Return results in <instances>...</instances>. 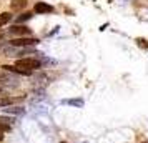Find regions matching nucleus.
<instances>
[{
	"mask_svg": "<svg viewBox=\"0 0 148 143\" xmlns=\"http://www.w3.org/2000/svg\"><path fill=\"white\" fill-rule=\"evenodd\" d=\"M15 65H17V67H20V68H25V70H28V72L38 70V68L42 67V63L37 60V58H18Z\"/></svg>",
	"mask_w": 148,
	"mask_h": 143,
	"instance_id": "obj_1",
	"label": "nucleus"
},
{
	"mask_svg": "<svg viewBox=\"0 0 148 143\" xmlns=\"http://www.w3.org/2000/svg\"><path fill=\"white\" fill-rule=\"evenodd\" d=\"M10 43H12V47H32V45H37V43H38V38H34V37H22V38H14Z\"/></svg>",
	"mask_w": 148,
	"mask_h": 143,
	"instance_id": "obj_2",
	"label": "nucleus"
},
{
	"mask_svg": "<svg viewBox=\"0 0 148 143\" xmlns=\"http://www.w3.org/2000/svg\"><path fill=\"white\" fill-rule=\"evenodd\" d=\"M10 34L12 35H18V37H30L32 35V28H28L27 25H14L10 28Z\"/></svg>",
	"mask_w": 148,
	"mask_h": 143,
	"instance_id": "obj_3",
	"label": "nucleus"
},
{
	"mask_svg": "<svg viewBox=\"0 0 148 143\" xmlns=\"http://www.w3.org/2000/svg\"><path fill=\"white\" fill-rule=\"evenodd\" d=\"M2 68L7 70V72H10V73H17V75H30V73H32V72H28L25 68L17 67V65H3Z\"/></svg>",
	"mask_w": 148,
	"mask_h": 143,
	"instance_id": "obj_4",
	"label": "nucleus"
},
{
	"mask_svg": "<svg viewBox=\"0 0 148 143\" xmlns=\"http://www.w3.org/2000/svg\"><path fill=\"white\" fill-rule=\"evenodd\" d=\"M35 12L37 14H50V12H53V7L45 3V2H37L35 3Z\"/></svg>",
	"mask_w": 148,
	"mask_h": 143,
	"instance_id": "obj_5",
	"label": "nucleus"
},
{
	"mask_svg": "<svg viewBox=\"0 0 148 143\" xmlns=\"http://www.w3.org/2000/svg\"><path fill=\"white\" fill-rule=\"evenodd\" d=\"M10 20H12V14H10V12H3V14H0V27L5 25V23H8Z\"/></svg>",
	"mask_w": 148,
	"mask_h": 143,
	"instance_id": "obj_6",
	"label": "nucleus"
},
{
	"mask_svg": "<svg viewBox=\"0 0 148 143\" xmlns=\"http://www.w3.org/2000/svg\"><path fill=\"white\" fill-rule=\"evenodd\" d=\"M5 113H12V115H22L23 108L22 107H15V108H5Z\"/></svg>",
	"mask_w": 148,
	"mask_h": 143,
	"instance_id": "obj_7",
	"label": "nucleus"
},
{
	"mask_svg": "<svg viewBox=\"0 0 148 143\" xmlns=\"http://www.w3.org/2000/svg\"><path fill=\"white\" fill-rule=\"evenodd\" d=\"M34 15H32V12H25V14H22L18 18H17V22H20V23H23V22H27V20H30Z\"/></svg>",
	"mask_w": 148,
	"mask_h": 143,
	"instance_id": "obj_8",
	"label": "nucleus"
},
{
	"mask_svg": "<svg viewBox=\"0 0 148 143\" xmlns=\"http://www.w3.org/2000/svg\"><path fill=\"white\" fill-rule=\"evenodd\" d=\"M10 103H12V98H8V96H0V108L8 107Z\"/></svg>",
	"mask_w": 148,
	"mask_h": 143,
	"instance_id": "obj_9",
	"label": "nucleus"
},
{
	"mask_svg": "<svg viewBox=\"0 0 148 143\" xmlns=\"http://www.w3.org/2000/svg\"><path fill=\"white\" fill-rule=\"evenodd\" d=\"M3 82H17L15 78H10V77H5V75H0V83Z\"/></svg>",
	"mask_w": 148,
	"mask_h": 143,
	"instance_id": "obj_10",
	"label": "nucleus"
},
{
	"mask_svg": "<svg viewBox=\"0 0 148 143\" xmlns=\"http://www.w3.org/2000/svg\"><path fill=\"white\" fill-rule=\"evenodd\" d=\"M65 103H70V105H77V107H80V105H83V100H67Z\"/></svg>",
	"mask_w": 148,
	"mask_h": 143,
	"instance_id": "obj_11",
	"label": "nucleus"
},
{
	"mask_svg": "<svg viewBox=\"0 0 148 143\" xmlns=\"http://www.w3.org/2000/svg\"><path fill=\"white\" fill-rule=\"evenodd\" d=\"M136 42H138V45H140L141 48H148V42H147V40H143V38H138Z\"/></svg>",
	"mask_w": 148,
	"mask_h": 143,
	"instance_id": "obj_12",
	"label": "nucleus"
},
{
	"mask_svg": "<svg viewBox=\"0 0 148 143\" xmlns=\"http://www.w3.org/2000/svg\"><path fill=\"white\" fill-rule=\"evenodd\" d=\"M2 140H3V133H2V131H0V142H2Z\"/></svg>",
	"mask_w": 148,
	"mask_h": 143,
	"instance_id": "obj_13",
	"label": "nucleus"
},
{
	"mask_svg": "<svg viewBox=\"0 0 148 143\" xmlns=\"http://www.w3.org/2000/svg\"><path fill=\"white\" fill-rule=\"evenodd\" d=\"M0 93H2V87H0Z\"/></svg>",
	"mask_w": 148,
	"mask_h": 143,
	"instance_id": "obj_14",
	"label": "nucleus"
},
{
	"mask_svg": "<svg viewBox=\"0 0 148 143\" xmlns=\"http://www.w3.org/2000/svg\"><path fill=\"white\" fill-rule=\"evenodd\" d=\"M62 143H67V142H62Z\"/></svg>",
	"mask_w": 148,
	"mask_h": 143,
	"instance_id": "obj_15",
	"label": "nucleus"
},
{
	"mask_svg": "<svg viewBox=\"0 0 148 143\" xmlns=\"http://www.w3.org/2000/svg\"><path fill=\"white\" fill-rule=\"evenodd\" d=\"M143 143H147V142H143Z\"/></svg>",
	"mask_w": 148,
	"mask_h": 143,
	"instance_id": "obj_16",
	"label": "nucleus"
}]
</instances>
